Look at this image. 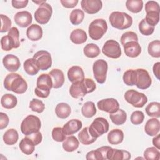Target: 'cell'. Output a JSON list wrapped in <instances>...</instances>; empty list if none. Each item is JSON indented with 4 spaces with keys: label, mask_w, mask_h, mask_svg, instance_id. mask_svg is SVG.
Segmentation results:
<instances>
[{
    "label": "cell",
    "mask_w": 160,
    "mask_h": 160,
    "mask_svg": "<svg viewBox=\"0 0 160 160\" xmlns=\"http://www.w3.org/2000/svg\"><path fill=\"white\" fill-rule=\"evenodd\" d=\"M4 88L16 94H23L28 89V83L19 74L12 72L8 74L4 80Z\"/></svg>",
    "instance_id": "obj_1"
},
{
    "label": "cell",
    "mask_w": 160,
    "mask_h": 160,
    "mask_svg": "<svg viewBox=\"0 0 160 160\" xmlns=\"http://www.w3.org/2000/svg\"><path fill=\"white\" fill-rule=\"evenodd\" d=\"M96 88V84L92 79L84 78L82 81L72 83L69 88V94L72 98L79 99L88 93L93 92Z\"/></svg>",
    "instance_id": "obj_2"
},
{
    "label": "cell",
    "mask_w": 160,
    "mask_h": 160,
    "mask_svg": "<svg viewBox=\"0 0 160 160\" xmlns=\"http://www.w3.org/2000/svg\"><path fill=\"white\" fill-rule=\"evenodd\" d=\"M111 25L118 29L124 30L130 28L132 24V18L124 12H112L109 18Z\"/></svg>",
    "instance_id": "obj_3"
},
{
    "label": "cell",
    "mask_w": 160,
    "mask_h": 160,
    "mask_svg": "<svg viewBox=\"0 0 160 160\" xmlns=\"http://www.w3.org/2000/svg\"><path fill=\"white\" fill-rule=\"evenodd\" d=\"M52 85V81L50 75L49 74H42L37 78L34 92L39 98H46L50 94Z\"/></svg>",
    "instance_id": "obj_4"
},
{
    "label": "cell",
    "mask_w": 160,
    "mask_h": 160,
    "mask_svg": "<svg viewBox=\"0 0 160 160\" xmlns=\"http://www.w3.org/2000/svg\"><path fill=\"white\" fill-rule=\"evenodd\" d=\"M41 127L40 119L35 115H28L21 124V131L26 136L39 131Z\"/></svg>",
    "instance_id": "obj_5"
},
{
    "label": "cell",
    "mask_w": 160,
    "mask_h": 160,
    "mask_svg": "<svg viewBox=\"0 0 160 160\" xmlns=\"http://www.w3.org/2000/svg\"><path fill=\"white\" fill-rule=\"evenodd\" d=\"M108 30V24L103 19H96L92 21L88 28L90 38L95 41L99 40Z\"/></svg>",
    "instance_id": "obj_6"
},
{
    "label": "cell",
    "mask_w": 160,
    "mask_h": 160,
    "mask_svg": "<svg viewBox=\"0 0 160 160\" xmlns=\"http://www.w3.org/2000/svg\"><path fill=\"white\" fill-rule=\"evenodd\" d=\"M109 124L106 119L102 117L96 118L88 128L90 134L98 138L109 131Z\"/></svg>",
    "instance_id": "obj_7"
},
{
    "label": "cell",
    "mask_w": 160,
    "mask_h": 160,
    "mask_svg": "<svg viewBox=\"0 0 160 160\" xmlns=\"http://www.w3.org/2000/svg\"><path fill=\"white\" fill-rule=\"evenodd\" d=\"M125 100L135 108H142L148 102L147 96L134 89L127 91L124 96Z\"/></svg>",
    "instance_id": "obj_8"
},
{
    "label": "cell",
    "mask_w": 160,
    "mask_h": 160,
    "mask_svg": "<svg viewBox=\"0 0 160 160\" xmlns=\"http://www.w3.org/2000/svg\"><path fill=\"white\" fill-rule=\"evenodd\" d=\"M52 8L51 6L46 2L39 5L34 12V19L40 24H47L52 16Z\"/></svg>",
    "instance_id": "obj_9"
},
{
    "label": "cell",
    "mask_w": 160,
    "mask_h": 160,
    "mask_svg": "<svg viewBox=\"0 0 160 160\" xmlns=\"http://www.w3.org/2000/svg\"><path fill=\"white\" fill-rule=\"evenodd\" d=\"M108 69V62L102 59L96 60L92 66L94 77L99 84H103L106 79V75Z\"/></svg>",
    "instance_id": "obj_10"
},
{
    "label": "cell",
    "mask_w": 160,
    "mask_h": 160,
    "mask_svg": "<svg viewBox=\"0 0 160 160\" xmlns=\"http://www.w3.org/2000/svg\"><path fill=\"white\" fill-rule=\"evenodd\" d=\"M152 80L148 71L144 69H135L134 85L140 89H146L151 85Z\"/></svg>",
    "instance_id": "obj_11"
},
{
    "label": "cell",
    "mask_w": 160,
    "mask_h": 160,
    "mask_svg": "<svg viewBox=\"0 0 160 160\" xmlns=\"http://www.w3.org/2000/svg\"><path fill=\"white\" fill-rule=\"evenodd\" d=\"M102 52L106 56L112 59L119 58L122 54L119 42L114 39L108 40L104 43Z\"/></svg>",
    "instance_id": "obj_12"
},
{
    "label": "cell",
    "mask_w": 160,
    "mask_h": 160,
    "mask_svg": "<svg viewBox=\"0 0 160 160\" xmlns=\"http://www.w3.org/2000/svg\"><path fill=\"white\" fill-rule=\"evenodd\" d=\"M32 58L40 70H47L51 67L52 58L48 51L40 50L36 52Z\"/></svg>",
    "instance_id": "obj_13"
},
{
    "label": "cell",
    "mask_w": 160,
    "mask_h": 160,
    "mask_svg": "<svg viewBox=\"0 0 160 160\" xmlns=\"http://www.w3.org/2000/svg\"><path fill=\"white\" fill-rule=\"evenodd\" d=\"M99 110L109 114L116 112L119 109V104L114 98H107L99 101L97 103Z\"/></svg>",
    "instance_id": "obj_14"
},
{
    "label": "cell",
    "mask_w": 160,
    "mask_h": 160,
    "mask_svg": "<svg viewBox=\"0 0 160 160\" xmlns=\"http://www.w3.org/2000/svg\"><path fill=\"white\" fill-rule=\"evenodd\" d=\"M81 6L86 13L94 14L102 9V2L101 0H82Z\"/></svg>",
    "instance_id": "obj_15"
},
{
    "label": "cell",
    "mask_w": 160,
    "mask_h": 160,
    "mask_svg": "<svg viewBox=\"0 0 160 160\" xmlns=\"http://www.w3.org/2000/svg\"><path fill=\"white\" fill-rule=\"evenodd\" d=\"M2 64L4 68L10 72H15L19 69L21 66L20 60L15 55L9 54L2 59Z\"/></svg>",
    "instance_id": "obj_16"
},
{
    "label": "cell",
    "mask_w": 160,
    "mask_h": 160,
    "mask_svg": "<svg viewBox=\"0 0 160 160\" xmlns=\"http://www.w3.org/2000/svg\"><path fill=\"white\" fill-rule=\"evenodd\" d=\"M15 23L21 28H26L29 26L32 21L31 14L27 11L18 12L14 16Z\"/></svg>",
    "instance_id": "obj_17"
},
{
    "label": "cell",
    "mask_w": 160,
    "mask_h": 160,
    "mask_svg": "<svg viewBox=\"0 0 160 160\" xmlns=\"http://www.w3.org/2000/svg\"><path fill=\"white\" fill-rule=\"evenodd\" d=\"M131 158V153L126 150L111 148L107 152V159L109 160H128Z\"/></svg>",
    "instance_id": "obj_18"
},
{
    "label": "cell",
    "mask_w": 160,
    "mask_h": 160,
    "mask_svg": "<svg viewBox=\"0 0 160 160\" xmlns=\"http://www.w3.org/2000/svg\"><path fill=\"white\" fill-rule=\"evenodd\" d=\"M125 54L129 58H136L141 52V48L137 41H129L123 46Z\"/></svg>",
    "instance_id": "obj_19"
},
{
    "label": "cell",
    "mask_w": 160,
    "mask_h": 160,
    "mask_svg": "<svg viewBox=\"0 0 160 160\" xmlns=\"http://www.w3.org/2000/svg\"><path fill=\"white\" fill-rule=\"evenodd\" d=\"M82 126V122L77 119H71L68 121L62 127L66 135H72L79 131Z\"/></svg>",
    "instance_id": "obj_20"
},
{
    "label": "cell",
    "mask_w": 160,
    "mask_h": 160,
    "mask_svg": "<svg viewBox=\"0 0 160 160\" xmlns=\"http://www.w3.org/2000/svg\"><path fill=\"white\" fill-rule=\"evenodd\" d=\"M160 130V122L156 118L149 119L144 126L145 132L150 136H155Z\"/></svg>",
    "instance_id": "obj_21"
},
{
    "label": "cell",
    "mask_w": 160,
    "mask_h": 160,
    "mask_svg": "<svg viewBox=\"0 0 160 160\" xmlns=\"http://www.w3.org/2000/svg\"><path fill=\"white\" fill-rule=\"evenodd\" d=\"M52 81V88L54 89H58L61 88L64 82V75L63 72L59 69H53L49 72Z\"/></svg>",
    "instance_id": "obj_22"
},
{
    "label": "cell",
    "mask_w": 160,
    "mask_h": 160,
    "mask_svg": "<svg viewBox=\"0 0 160 160\" xmlns=\"http://www.w3.org/2000/svg\"><path fill=\"white\" fill-rule=\"evenodd\" d=\"M68 77L69 81L72 83L76 81H81L84 79V72L80 66H73L69 69Z\"/></svg>",
    "instance_id": "obj_23"
},
{
    "label": "cell",
    "mask_w": 160,
    "mask_h": 160,
    "mask_svg": "<svg viewBox=\"0 0 160 160\" xmlns=\"http://www.w3.org/2000/svg\"><path fill=\"white\" fill-rule=\"evenodd\" d=\"M42 28L36 24L30 25L26 30V36L32 41H36L41 39L42 37Z\"/></svg>",
    "instance_id": "obj_24"
},
{
    "label": "cell",
    "mask_w": 160,
    "mask_h": 160,
    "mask_svg": "<svg viewBox=\"0 0 160 160\" xmlns=\"http://www.w3.org/2000/svg\"><path fill=\"white\" fill-rule=\"evenodd\" d=\"M70 40L75 44H81L84 43L88 39L86 32L81 29L73 30L70 34Z\"/></svg>",
    "instance_id": "obj_25"
},
{
    "label": "cell",
    "mask_w": 160,
    "mask_h": 160,
    "mask_svg": "<svg viewBox=\"0 0 160 160\" xmlns=\"http://www.w3.org/2000/svg\"><path fill=\"white\" fill-rule=\"evenodd\" d=\"M124 139V132L119 129H114L108 134V140L111 144L116 145L121 143Z\"/></svg>",
    "instance_id": "obj_26"
},
{
    "label": "cell",
    "mask_w": 160,
    "mask_h": 160,
    "mask_svg": "<svg viewBox=\"0 0 160 160\" xmlns=\"http://www.w3.org/2000/svg\"><path fill=\"white\" fill-rule=\"evenodd\" d=\"M79 145V141L74 136H69L65 139L62 143V148L65 151L73 152Z\"/></svg>",
    "instance_id": "obj_27"
},
{
    "label": "cell",
    "mask_w": 160,
    "mask_h": 160,
    "mask_svg": "<svg viewBox=\"0 0 160 160\" xmlns=\"http://www.w3.org/2000/svg\"><path fill=\"white\" fill-rule=\"evenodd\" d=\"M19 147L20 150L26 155H31L34 151L35 145L33 142L26 136L19 142Z\"/></svg>",
    "instance_id": "obj_28"
},
{
    "label": "cell",
    "mask_w": 160,
    "mask_h": 160,
    "mask_svg": "<svg viewBox=\"0 0 160 160\" xmlns=\"http://www.w3.org/2000/svg\"><path fill=\"white\" fill-rule=\"evenodd\" d=\"M17 98L12 94H5L1 97V104L5 109H12L17 105Z\"/></svg>",
    "instance_id": "obj_29"
},
{
    "label": "cell",
    "mask_w": 160,
    "mask_h": 160,
    "mask_svg": "<svg viewBox=\"0 0 160 160\" xmlns=\"http://www.w3.org/2000/svg\"><path fill=\"white\" fill-rule=\"evenodd\" d=\"M19 139V134L15 129H9L3 135V141L7 145H14Z\"/></svg>",
    "instance_id": "obj_30"
},
{
    "label": "cell",
    "mask_w": 160,
    "mask_h": 160,
    "mask_svg": "<svg viewBox=\"0 0 160 160\" xmlns=\"http://www.w3.org/2000/svg\"><path fill=\"white\" fill-rule=\"evenodd\" d=\"M55 113L56 116L61 119H66L71 114L70 106L65 102L58 104L55 108Z\"/></svg>",
    "instance_id": "obj_31"
},
{
    "label": "cell",
    "mask_w": 160,
    "mask_h": 160,
    "mask_svg": "<svg viewBox=\"0 0 160 160\" xmlns=\"http://www.w3.org/2000/svg\"><path fill=\"white\" fill-rule=\"evenodd\" d=\"M109 118L115 125L123 124L127 119L126 112L121 109H119L116 112L109 114Z\"/></svg>",
    "instance_id": "obj_32"
},
{
    "label": "cell",
    "mask_w": 160,
    "mask_h": 160,
    "mask_svg": "<svg viewBox=\"0 0 160 160\" xmlns=\"http://www.w3.org/2000/svg\"><path fill=\"white\" fill-rule=\"evenodd\" d=\"M23 67L25 72L30 76L36 75L39 72V70H40L33 58L25 60L24 62Z\"/></svg>",
    "instance_id": "obj_33"
},
{
    "label": "cell",
    "mask_w": 160,
    "mask_h": 160,
    "mask_svg": "<svg viewBox=\"0 0 160 160\" xmlns=\"http://www.w3.org/2000/svg\"><path fill=\"white\" fill-rule=\"evenodd\" d=\"M78 138L80 142L84 145H89L94 142L97 138L92 137L88 131V127L83 128L78 134Z\"/></svg>",
    "instance_id": "obj_34"
},
{
    "label": "cell",
    "mask_w": 160,
    "mask_h": 160,
    "mask_svg": "<svg viewBox=\"0 0 160 160\" xmlns=\"http://www.w3.org/2000/svg\"><path fill=\"white\" fill-rule=\"evenodd\" d=\"M81 112L83 116L87 118L93 117L96 114V108L92 101L86 102L81 108Z\"/></svg>",
    "instance_id": "obj_35"
},
{
    "label": "cell",
    "mask_w": 160,
    "mask_h": 160,
    "mask_svg": "<svg viewBox=\"0 0 160 160\" xmlns=\"http://www.w3.org/2000/svg\"><path fill=\"white\" fill-rule=\"evenodd\" d=\"M84 55L89 58H94L100 54V49L98 45L94 43L86 44L83 49Z\"/></svg>",
    "instance_id": "obj_36"
},
{
    "label": "cell",
    "mask_w": 160,
    "mask_h": 160,
    "mask_svg": "<svg viewBox=\"0 0 160 160\" xmlns=\"http://www.w3.org/2000/svg\"><path fill=\"white\" fill-rule=\"evenodd\" d=\"M148 116L158 118L160 117V103L158 102H150L145 108Z\"/></svg>",
    "instance_id": "obj_37"
},
{
    "label": "cell",
    "mask_w": 160,
    "mask_h": 160,
    "mask_svg": "<svg viewBox=\"0 0 160 160\" xmlns=\"http://www.w3.org/2000/svg\"><path fill=\"white\" fill-rule=\"evenodd\" d=\"M84 18V11L80 9H75L72 10L69 16V19L72 24L79 25L80 24Z\"/></svg>",
    "instance_id": "obj_38"
},
{
    "label": "cell",
    "mask_w": 160,
    "mask_h": 160,
    "mask_svg": "<svg viewBox=\"0 0 160 160\" xmlns=\"http://www.w3.org/2000/svg\"><path fill=\"white\" fill-rule=\"evenodd\" d=\"M126 8L132 13H138L141 11L143 8L142 0H128L126 2Z\"/></svg>",
    "instance_id": "obj_39"
},
{
    "label": "cell",
    "mask_w": 160,
    "mask_h": 160,
    "mask_svg": "<svg viewBox=\"0 0 160 160\" xmlns=\"http://www.w3.org/2000/svg\"><path fill=\"white\" fill-rule=\"evenodd\" d=\"M144 158L146 160H159L160 152L155 146L149 147L144 152Z\"/></svg>",
    "instance_id": "obj_40"
},
{
    "label": "cell",
    "mask_w": 160,
    "mask_h": 160,
    "mask_svg": "<svg viewBox=\"0 0 160 160\" xmlns=\"http://www.w3.org/2000/svg\"><path fill=\"white\" fill-rule=\"evenodd\" d=\"M1 49L5 51H9L13 48L16 49L15 42L12 38L9 35H6L1 38Z\"/></svg>",
    "instance_id": "obj_41"
},
{
    "label": "cell",
    "mask_w": 160,
    "mask_h": 160,
    "mask_svg": "<svg viewBox=\"0 0 160 160\" xmlns=\"http://www.w3.org/2000/svg\"><path fill=\"white\" fill-rule=\"evenodd\" d=\"M149 54L153 58L160 57V41L154 40L149 42L148 48Z\"/></svg>",
    "instance_id": "obj_42"
},
{
    "label": "cell",
    "mask_w": 160,
    "mask_h": 160,
    "mask_svg": "<svg viewBox=\"0 0 160 160\" xmlns=\"http://www.w3.org/2000/svg\"><path fill=\"white\" fill-rule=\"evenodd\" d=\"M139 31L144 36H150L154 31V27L148 24L144 19H142L139 24Z\"/></svg>",
    "instance_id": "obj_43"
},
{
    "label": "cell",
    "mask_w": 160,
    "mask_h": 160,
    "mask_svg": "<svg viewBox=\"0 0 160 160\" xmlns=\"http://www.w3.org/2000/svg\"><path fill=\"white\" fill-rule=\"evenodd\" d=\"M145 21L146 22L154 27L156 25H157L159 21V12L156 11H150L146 12Z\"/></svg>",
    "instance_id": "obj_44"
},
{
    "label": "cell",
    "mask_w": 160,
    "mask_h": 160,
    "mask_svg": "<svg viewBox=\"0 0 160 160\" xmlns=\"http://www.w3.org/2000/svg\"><path fill=\"white\" fill-rule=\"evenodd\" d=\"M29 108L34 112L41 113L45 109V105L42 101L34 98L30 101Z\"/></svg>",
    "instance_id": "obj_45"
},
{
    "label": "cell",
    "mask_w": 160,
    "mask_h": 160,
    "mask_svg": "<svg viewBox=\"0 0 160 160\" xmlns=\"http://www.w3.org/2000/svg\"><path fill=\"white\" fill-rule=\"evenodd\" d=\"M66 136L62 128L55 127L52 131V139L56 142H63L66 138Z\"/></svg>",
    "instance_id": "obj_46"
},
{
    "label": "cell",
    "mask_w": 160,
    "mask_h": 160,
    "mask_svg": "<svg viewBox=\"0 0 160 160\" xmlns=\"http://www.w3.org/2000/svg\"><path fill=\"white\" fill-rule=\"evenodd\" d=\"M123 81L127 86H134L135 79V69H128L124 72Z\"/></svg>",
    "instance_id": "obj_47"
},
{
    "label": "cell",
    "mask_w": 160,
    "mask_h": 160,
    "mask_svg": "<svg viewBox=\"0 0 160 160\" xmlns=\"http://www.w3.org/2000/svg\"><path fill=\"white\" fill-rule=\"evenodd\" d=\"M121 44L124 46L129 41H137L138 42V37L136 33L132 31H127L122 34L121 37Z\"/></svg>",
    "instance_id": "obj_48"
},
{
    "label": "cell",
    "mask_w": 160,
    "mask_h": 160,
    "mask_svg": "<svg viewBox=\"0 0 160 160\" xmlns=\"http://www.w3.org/2000/svg\"><path fill=\"white\" fill-rule=\"evenodd\" d=\"M144 119V114L141 111H134L130 117L131 122L134 125H139L142 123Z\"/></svg>",
    "instance_id": "obj_49"
},
{
    "label": "cell",
    "mask_w": 160,
    "mask_h": 160,
    "mask_svg": "<svg viewBox=\"0 0 160 160\" xmlns=\"http://www.w3.org/2000/svg\"><path fill=\"white\" fill-rule=\"evenodd\" d=\"M1 21V27L0 29L1 32H6L9 31L11 28V21L8 16L1 14L0 15Z\"/></svg>",
    "instance_id": "obj_50"
},
{
    "label": "cell",
    "mask_w": 160,
    "mask_h": 160,
    "mask_svg": "<svg viewBox=\"0 0 160 160\" xmlns=\"http://www.w3.org/2000/svg\"><path fill=\"white\" fill-rule=\"evenodd\" d=\"M86 159L87 160L90 159H94V160H104V156L101 152V151L99 150V148H98L96 150H92L89 152H88L86 154Z\"/></svg>",
    "instance_id": "obj_51"
},
{
    "label": "cell",
    "mask_w": 160,
    "mask_h": 160,
    "mask_svg": "<svg viewBox=\"0 0 160 160\" xmlns=\"http://www.w3.org/2000/svg\"><path fill=\"white\" fill-rule=\"evenodd\" d=\"M8 35L10 36L14 40L16 45V49L18 48L20 46L19 41V31L18 29L16 27H12L10 30L8 31Z\"/></svg>",
    "instance_id": "obj_52"
},
{
    "label": "cell",
    "mask_w": 160,
    "mask_h": 160,
    "mask_svg": "<svg viewBox=\"0 0 160 160\" xmlns=\"http://www.w3.org/2000/svg\"><path fill=\"white\" fill-rule=\"evenodd\" d=\"M146 12L150 11L159 12V5L154 1H149L145 4Z\"/></svg>",
    "instance_id": "obj_53"
},
{
    "label": "cell",
    "mask_w": 160,
    "mask_h": 160,
    "mask_svg": "<svg viewBox=\"0 0 160 160\" xmlns=\"http://www.w3.org/2000/svg\"><path fill=\"white\" fill-rule=\"evenodd\" d=\"M34 144L35 146L38 145L39 144L41 143V142L42 141V134L38 131L36 132H34L32 134H31L27 136Z\"/></svg>",
    "instance_id": "obj_54"
},
{
    "label": "cell",
    "mask_w": 160,
    "mask_h": 160,
    "mask_svg": "<svg viewBox=\"0 0 160 160\" xmlns=\"http://www.w3.org/2000/svg\"><path fill=\"white\" fill-rule=\"evenodd\" d=\"M9 122V119L8 116L2 112H0V129H3L6 128Z\"/></svg>",
    "instance_id": "obj_55"
},
{
    "label": "cell",
    "mask_w": 160,
    "mask_h": 160,
    "mask_svg": "<svg viewBox=\"0 0 160 160\" xmlns=\"http://www.w3.org/2000/svg\"><path fill=\"white\" fill-rule=\"evenodd\" d=\"M60 2L66 8H73L78 4L79 1L78 0H61Z\"/></svg>",
    "instance_id": "obj_56"
},
{
    "label": "cell",
    "mask_w": 160,
    "mask_h": 160,
    "mask_svg": "<svg viewBox=\"0 0 160 160\" xmlns=\"http://www.w3.org/2000/svg\"><path fill=\"white\" fill-rule=\"evenodd\" d=\"M29 1L28 0L24 1H17V0H12L11 4L12 6L16 9H22L28 5Z\"/></svg>",
    "instance_id": "obj_57"
},
{
    "label": "cell",
    "mask_w": 160,
    "mask_h": 160,
    "mask_svg": "<svg viewBox=\"0 0 160 160\" xmlns=\"http://www.w3.org/2000/svg\"><path fill=\"white\" fill-rule=\"evenodd\" d=\"M159 69H160V62H157L153 66V73L157 79H159Z\"/></svg>",
    "instance_id": "obj_58"
},
{
    "label": "cell",
    "mask_w": 160,
    "mask_h": 160,
    "mask_svg": "<svg viewBox=\"0 0 160 160\" xmlns=\"http://www.w3.org/2000/svg\"><path fill=\"white\" fill-rule=\"evenodd\" d=\"M152 144L156 148L158 149H160V134H158L155 136V137L152 139Z\"/></svg>",
    "instance_id": "obj_59"
},
{
    "label": "cell",
    "mask_w": 160,
    "mask_h": 160,
    "mask_svg": "<svg viewBox=\"0 0 160 160\" xmlns=\"http://www.w3.org/2000/svg\"><path fill=\"white\" fill-rule=\"evenodd\" d=\"M32 2H34V3H36V4H39V5H41V4H42V3L46 2V0H45V1H32Z\"/></svg>",
    "instance_id": "obj_60"
}]
</instances>
